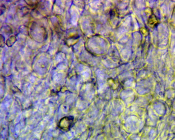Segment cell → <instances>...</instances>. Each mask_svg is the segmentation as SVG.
<instances>
[{
    "instance_id": "cell-1",
    "label": "cell",
    "mask_w": 175,
    "mask_h": 140,
    "mask_svg": "<svg viewBox=\"0 0 175 140\" xmlns=\"http://www.w3.org/2000/svg\"><path fill=\"white\" fill-rule=\"evenodd\" d=\"M74 118L73 116L65 117L59 121V127L63 131H69L72 127L73 123Z\"/></svg>"
}]
</instances>
